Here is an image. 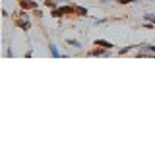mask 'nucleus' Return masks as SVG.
<instances>
[{"label":"nucleus","instance_id":"1","mask_svg":"<svg viewBox=\"0 0 155 155\" xmlns=\"http://www.w3.org/2000/svg\"><path fill=\"white\" fill-rule=\"evenodd\" d=\"M16 25L21 27V29H25V31L31 27V21H29V12H27V10H23V12L19 14V18H16Z\"/></svg>","mask_w":155,"mask_h":155},{"label":"nucleus","instance_id":"2","mask_svg":"<svg viewBox=\"0 0 155 155\" xmlns=\"http://www.w3.org/2000/svg\"><path fill=\"white\" fill-rule=\"evenodd\" d=\"M70 14H76V6H60L52 10L54 18H62V16H70Z\"/></svg>","mask_w":155,"mask_h":155},{"label":"nucleus","instance_id":"3","mask_svg":"<svg viewBox=\"0 0 155 155\" xmlns=\"http://www.w3.org/2000/svg\"><path fill=\"white\" fill-rule=\"evenodd\" d=\"M89 56H110V49H93V51H89L87 52Z\"/></svg>","mask_w":155,"mask_h":155},{"label":"nucleus","instance_id":"4","mask_svg":"<svg viewBox=\"0 0 155 155\" xmlns=\"http://www.w3.org/2000/svg\"><path fill=\"white\" fill-rule=\"evenodd\" d=\"M19 6L23 8V10H35L37 2H33V0H19Z\"/></svg>","mask_w":155,"mask_h":155},{"label":"nucleus","instance_id":"5","mask_svg":"<svg viewBox=\"0 0 155 155\" xmlns=\"http://www.w3.org/2000/svg\"><path fill=\"white\" fill-rule=\"evenodd\" d=\"M93 45H97V47H103V49H112V43H110V41H105V39H95V41H93Z\"/></svg>","mask_w":155,"mask_h":155},{"label":"nucleus","instance_id":"6","mask_svg":"<svg viewBox=\"0 0 155 155\" xmlns=\"http://www.w3.org/2000/svg\"><path fill=\"white\" fill-rule=\"evenodd\" d=\"M138 49L147 54H155V45H138Z\"/></svg>","mask_w":155,"mask_h":155},{"label":"nucleus","instance_id":"7","mask_svg":"<svg viewBox=\"0 0 155 155\" xmlns=\"http://www.w3.org/2000/svg\"><path fill=\"white\" fill-rule=\"evenodd\" d=\"M49 51H51V54L54 58H58V56H62V54H60V52H58V47L54 45V43H51V45H49Z\"/></svg>","mask_w":155,"mask_h":155},{"label":"nucleus","instance_id":"8","mask_svg":"<svg viewBox=\"0 0 155 155\" xmlns=\"http://www.w3.org/2000/svg\"><path fill=\"white\" fill-rule=\"evenodd\" d=\"M66 43L72 47H76V49H82V41H76V39H66Z\"/></svg>","mask_w":155,"mask_h":155},{"label":"nucleus","instance_id":"9","mask_svg":"<svg viewBox=\"0 0 155 155\" xmlns=\"http://www.w3.org/2000/svg\"><path fill=\"white\" fill-rule=\"evenodd\" d=\"M143 21H147V23H155V14H145V16H143Z\"/></svg>","mask_w":155,"mask_h":155},{"label":"nucleus","instance_id":"10","mask_svg":"<svg viewBox=\"0 0 155 155\" xmlns=\"http://www.w3.org/2000/svg\"><path fill=\"white\" fill-rule=\"evenodd\" d=\"M134 49H138V45H132V47H124V49H120V51H118V54H126V52L134 51Z\"/></svg>","mask_w":155,"mask_h":155},{"label":"nucleus","instance_id":"11","mask_svg":"<svg viewBox=\"0 0 155 155\" xmlns=\"http://www.w3.org/2000/svg\"><path fill=\"white\" fill-rule=\"evenodd\" d=\"M76 14L84 18V16H87V10H85V8H82V6H76Z\"/></svg>","mask_w":155,"mask_h":155},{"label":"nucleus","instance_id":"12","mask_svg":"<svg viewBox=\"0 0 155 155\" xmlns=\"http://www.w3.org/2000/svg\"><path fill=\"white\" fill-rule=\"evenodd\" d=\"M43 4H45V6H49V8H52V10L56 8V2H54V0H45Z\"/></svg>","mask_w":155,"mask_h":155},{"label":"nucleus","instance_id":"13","mask_svg":"<svg viewBox=\"0 0 155 155\" xmlns=\"http://www.w3.org/2000/svg\"><path fill=\"white\" fill-rule=\"evenodd\" d=\"M120 4H130V2H134V0H118Z\"/></svg>","mask_w":155,"mask_h":155},{"label":"nucleus","instance_id":"14","mask_svg":"<svg viewBox=\"0 0 155 155\" xmlns=\"http://www.w3.org/2000/svg\"><path fill=\"white\" fill-rule=\"evenodd\" d=\"M58 2H68V0H58Z\"/></svg>","mask_w":155,"mask_h":155}]
</instances>
